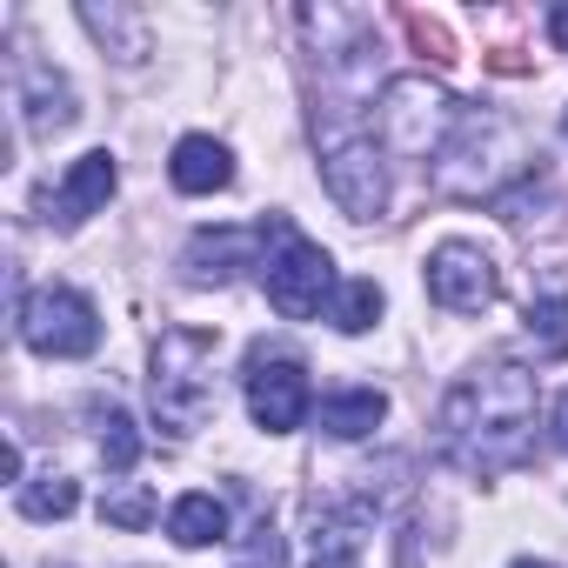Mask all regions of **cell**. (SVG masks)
I'll list each match as a JSON object with an SVG mask.
<instances>
[{
  "instance_id": "obj_17",
  "label": "cell",
  "mask_w": 568,
  "mask_h": 568,
  "mask_svg": "<svg viewBox=\"0 0 568 568\" xmlns=\"http://www.w3.org/2000/svg\"><path fill=\"white\" fill-rule=\"evenodd\" d=\"M88 422H94V442H101V462L108 475H128L141 462V428L121 402H88Z\"/></svg>"
},
{
  "instance_id": "obj_3",
  "label": "cell",
  "mask_w": 568,
  "mask_h": 568,
  "mask_svg": "<svg viewBox=\"0 0 568 568\" xmlns=\"http://www.w3.org/2000/svg\"><path fill=\"white\" fill-rule=\"evenodd\" d=\"M315 154H322V187L348 221H375L388 207V154L375 141V114H362L342 94L315 101Z\"/></svg>"
},
{
  "instance_id": "obj_14",
  "label": "cell",
  "mask_w": 568,
  "mask_h": 568,
  "mask_svg": "<svg viewBox=\"0 0 568 568\" xmlns=\"http://www.w3.org/2000/svg\"><path fill=\"white\" fill-rule=\"evenodd\" d=\"M81 28H88L121 68H141V61L154 54V41H148V14L128 8V0H108V8H101V0H88V8H81Z\"/></svg>"
},
{
  "instance_id": "obj_25",
  "label": "cell",
  "mask_w": 568,
  "mask_h": 568,
  "mask_svg": "<svg viewBox=\"0 0 568 568\" xmlns=\"http://www.w3.org/2000/svg\"><path fill=\"white\" fill-rule=\"evenodd\" d=\"M555 442H561V448H568V395H561V402H555Z\"/></svg>"
},
{
  "instance_id": "obj_1",
  "label": "cell",
  "mask_w": 568,
  "mask_h": 568,
  "mask_svg": "<svg viewBox=\"0 0 568 568\" xmlns=\"http://www.w3.org/2000/svg\"><path fill=\"white\" fill-rule=\"evenodd\" d=\"M535 428H541L535 375L521 362H481L442 395L435 442H442L448 468H462L475 481H495V475H515L535 455Z\"/></svg>"
},
{
  "instance_id": "obj_27",
  "label": "cell",
  "mask_w": 568,
  "mask_h": 568,
  "mask_svg": "<svg viewBox=\"0 0 568 568\" xmlns=\"http://www.w3.org/2000/svg\"><path fill=\"white\" fill-rule=\"evenodd\" d=\"M561 134H568V114H561Z\"/></svg>"
},
{
  "instance_id": "obj_6",
  "label": "cell",
  "mask_w": 568,
  "mask_h": 568,
  "mask_svg": "<svg viewBox=\"0 0 568 568\" xmlns=\"http://www.w3.org/2000/svg\"><path fill=\"white\" fill-rule=\"evenodd\" d=\"M462 101L442 88V81H428V74H395L388 88H382V101H375V141H382V154H395V161H442V148L455 141V128H462Z\"/></svg>"
},
{
  "instance_id": "obj_12",
  "label": "cell",
  "mask_w": 568,
  "mask_h": 568,
  "mask_svg": "<svg viewBox=\"0 0 568 568\" xmlns=\"http://www.w3.org/2000/svg\"><path fill=\"white\" fill-rule=\"evenodd\" d=\"M21 108H28V134H34V141H54V134H68V128L81 121V101H74L68 74H61V68H41V61H28Z\"/></svg>"
},
{
  "instance_id": "obj_15",
  "label": "cell",
  "mask_w": 568,
  "mask_h": 568,
  "mask_svg": "<svg viewBox=\"0 0 568 568\" xmlns=\"http://www.w3.org/2000/svg\"><path fill=\"white\" fill-rule=\"evenodd\" d=\"M382 422H388V395L382 388H335V395H322V428L335 442H362Z\"/></svg>"
},
{
  "instance_id": "obj_20",
  "label": "cell",
  "mask_w": 568,
  "mask_h": 568,
  "mask_svg": "<svg viewBox=\"0 0 568 568\" xmlns=\"http://www.w3.org/2000/svg\"><path fill=\"white\" fill-rule=\"evenodd\" d=\"M328 322H335L342 335H368V328L382 322V288H375L368 274L342 281V288H335V302H328Z\"/></svg>"
},
{
  "instance_id": "obj_5",
  "label": "cell",
  "mask_w": 568,
  "mask_h": 568,
  "mask_svg": "<svg viewBox=\"0 0 568 568\" xmlns=\"http://www.w3.org/2000/svg\"><path fill=\"white\" fill-rule=\"evenodd\" d=\"M261 288H267V308H274L281 322H315V315L335 302L342 274H335V261H328L322 241H308L295 221L274 214V221L261 227Z\"/></svg>"
},
{
  "instance_id": "obj_9",
  "label": "cell",
  "mask_w": 568,
  "mask_h": 568,
  "mask_svg": "<svg viewBox=\"0 0 568 568\" xmlns=\"http://www.w3.org/2000/svg\"><path fill=\"white\" fill-rule=\"evenodd\" d=\"M422 281H428V295H435L448 315H481V308H495V295H501V267H495L488 247H475V241H442V247L422 261Z\"/></svg>"
},
{
  "instance_id": "obj_22",
  "label": "cell",
  "mask_w": 568,
  "mask_h": 568,
  "mask_svg": "<svg viewBox=\"0 0 568 568\" xmlns=\"http://www.w3.org/2000/svg\"><path fill=\"white\" fill-rule=\"evenodd\" d=\"M234 568H288V541H281L274 521H254L234 548Z\"/></svg>"
},
{
  "instance_id": "obj_4",
  "label": "cell",
  "mask_w": 568,
  "mask_h": 568,
  "mask_svg": "<svg viewBox=\"0 0 568 568\" xmlns=\"http://www.w3.org/2000/svg\"><path fill=\"white\" fill-rule=\"evenodd\" d=\"M148 402H154V422H161L168 435L207 428V415L221 408L214 335H201V328H168V335L154 342V362H148Z\"/></svg>"
},
{
  "instance_id": "obj_18",
  "label": "cell",
  "mask_w": 568,
  "mask_h": 568,
  "mask_svg": "<svg viewBox=\"0 0 568 568\" xmlns=\"http://www.w3.org/2000/svg\"><path fill=\"white\" fill-rule=\"evenodd\" d=\"M14 501H21V515H28V521H61V515H74L81 488H74L61 468H48V475H28V481L14 488Z\"/></svg>"
},
{
  "instance_id": "obj_16",
  "label": "cell",
  "mask_w": 568,
  "mask_h": 568,
  "mask_svg": "<svg viewBox=\"0 0 568 568\" xmlns=\"http://www.w3.org/2000/svg\"><path fill=\"white\" fill-rule=\"evenodd\" d=\"M168 535H174L181 548H214V541H227V501L207 495V488H187V495L168 508Z\"/></svg>"
},
{
  "instance_id": "obj_8",
  "label": "cell",
  "mask_w": 568,
  "mask_h": 568,
  "mask_svg": "<svg viewBox=\"0 0 568 568\" xmlns=\"http://www.w3.org/2000/svg\"><path fill=\"white\" fill-rule=\"evenodd\" d=\"M241 382H247V415H254L261 435H295V428L308 422V408H315L308 368H302L295 355H267V348H254Z\"/></svg>"
},
{
  "instance_id": "obj_7",
  "label": "cell",
  "mask_w": 568,
  "mask_h": 568,
  "mask_svg": "<svg viewBox=\"0 0 568 568\" xmlns=\"http://www.w3.org/2000/svg\"><path fill=\"white\" fill-rule=\"evenodd\" d=\"M14 328L34 355L48 362H81L101 348V315L81 288H68V281H48V288H28L21 308H14Z\"/></svg>"
},
{
  "instance_id": "obj_2",
  "label": "cell",
  "mask_w": 568,
  "mask_h": 568,
  "mask_svg": "<svg viewBox=\"0 0 568 568\" xmlns=\"http://www.w3.org/2000/svg\"><path fill=\"white\" fill-rule=\"evenodd\" d=\"M528 174H535V141L501 108H468L462 128H455V141L435 161V187L455 194V201H501Z\"/></svg>"
},
{
  "instance_id": "obj_24",
  "label": "cell",
  "mask_w": 568,
  "mask_h": 568,
  "mask_svg": "<svg viewBox=\"0 0 568 568\" xmlns=\"http://www.w3.org/2000/svg\"><path fill=\"white\" fill-rule=\"evenodd\" d=\"M0 475H8V481L21 488V448H14V442H8V448H0Z\"/></svg>"
},
{
  "instance_id": "obj_11",
  "label": "cell",
  "mask_w": 568,
  "mask_h": 568,
  "mask_svg": "<svg viewBox=\"0 0 568 568\" xmlns=\"http://www.w3.org/2000/svg\"><path fill=\"white\" fill-rule=\"evenodd\" d=\"M241 267H261V227H201L181 254V274L194 288H221Z\"/></svg>"
},
{
  "instance_id": "obj_21",
  "label": "cell",
  "mask_w": 568,
  "mask_h": 568,
  "mask_svg": "<svg viewBox=\"0 0 568 568\" xmlns=\"http://www.w3.org/2000/svg\"><path fill=\"white\" fill-rule=\"evenodd\" d=\"M154 515H161V501H154L148 481H108V495H101V521H114V528H148Z\"/></svg>"
},
{
  "instance_id": "obj_19",
  "label": "cell",
  "mask_w": 568,
  "mask_h": 568,
  "mask_svg": "<svg viewBox=\"0 0 568 568\" xmlns=\"http://www.w3.org/2000/svg\"><path fill=\"white\" fill-rule=\"evenodd\" d=\"M521 328H528L535 362H568V295H541Z\"/></svg>"
},
{
  "instance_id": "obj_23",
  "label": "cell",
  "mask_w": 568,
  "mask_h": 568,
  "mask_svg": "<svg viewBox=\"0 0 568 568\" xmlns=\"http://www.w3.org/2000/svg\"><path fill=\"white\" fill-rule=\"evenodd\" d=\"M548 41L568 54V0H561V8H548Z\"/></svg>"
},
{
  "instance_id": "obj_13",
  "label": "cell",
  "mask_w": 568,
  "mask_h": 568,
  "mask_svg": "<svg viewBox=\"0 0 568 568\" xmlns=\"http://www.w3.org/2000/svg\"><path fill=\"white\" fill-rule=\"evenodd\" d=\"M168 181H174L181 194H221V187L234 181L227 141H214V134H181L174 154H168Z\"/></svg>"
},
{
  "instance_id": "obj_10",
  "label": "cell",
  "mask_w": 568,
  "mask_h": 568,
  "mask_svg": "<svg viewBox=\"0 0 568 568\" xmlns=\"http://www.w3.org/2000/svg\"><path fill=\"white\" fill-rule=\"evenodd\" d=\"M114 187H121V168H114L108 148H94V154H81V161L61 174V187L48 194V221H54L61 234H74L88 214H101V207L114 201Z\"/></svg>"
},
{
  "instance_id": "obj_26",
  "label": "cell",
  "mask_w": 568,
  "mask_h": 568,
  "mask_svg": "<svg viewBox=\"0 0 568 568\" xmlns=\"http://www.w3.org/2000/svg\"><path fill=\"white\" fill-rule=\"evenodd\" d=\"M515 568H555V561H515Z\"/></svg>"
}]
</instances>
